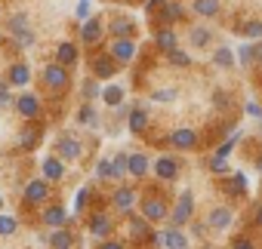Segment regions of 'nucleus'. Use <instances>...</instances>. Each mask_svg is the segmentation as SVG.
Wrapping results in <instances>:
<instances>
[{
  "instance_id": "obj_1",
  "label": "nucleus",
  "mask_w": 262,
  "mask_h": 249,
  "mask_svg": "<svg viewBox=\"0 0 262 249\" xmlns=\"http://www.w3.org/2000/svg\"><path fill=\"white\" fill-rule=\"evenodd\" d=\"M148 243L158 249H188V234L182 228H164V231H155Z\"/></svg>"
},
{
  "instance_id": "obj_2",
  "label": "nucleus",
  "mask_w": 262,
  "mask_h": 249,
  "mask_svg": "<svg viewBox=\"0 0 262 249\" xmlns=\"http://www.w3.org/2000/svg\"><path fill=\"white\" fill-rule=\"evenodd\" d=\"M56 157H59L62 163L80 160V157H83V142H80L74 133H62V136L56 139Z\"/></svg>"
},
{
  "instance_id": "obj_3",
  "label": "nucleus",
  "mask_w": 262,
  "mask_h": 249,
  "mask_svg": "<svg viewBox=\"0 0 262 249\" xmlns=\"http://www.w3.org/2000/svg\"><path fill=\"white\" fill-rule=\"evenodd\" d=\"M191 215H194V194H191V191H182V194L176 197V206L170 209V228L188 225Z\"/></svg>"
},
{
  "instance_id": "obj_4",
  "label": "nucleus",
  "mask_w": 262,
  "mask_h": 249,
  "mask_svg": "<svg viewBox=\"0 0 262 249\" xmlns=\"http://www.w3.org/2000/svg\"><path fill=\"white\" fill-rule=\"evenodd\" d=\"M53 197V188L47 179H31L25 188H22V200L28 206H47V200Z\"/></svg>"
},
{
  "instance_id": "obj_5",
  "label": "nucleus",
  "mask_w": 262,
  "mask_h": 249,
  "mask_svg": "<svg viewBox=\"0 0 262 249\" xmlns=\"http://www.w3.org/2000/svg\"><path fill=\"white\" fill-rule=\"evenodd\" d=\"M139 206H142V218H148L151 225H161L164 218H170V206L164 203V197L148 194V197L139 200Z\"/></svg>"
},
{
  "instance_id": "obj_6",
  "label": "nucleus",
  "mask_w": 262,
  "mask_h": 249,
  "mask_svg": "<svg viewBox=\"0 0 262 249\" xmlns=\"http://www.w3.org/2000/svg\"><path fill=\"white\" fill-rule=\"evenodd\" d=\"M117 65H129L136 56H139V49H136V40H114L111 37V43H108V49H105Z\"/></svg>"
},
{
  "instance_id": "obj_7",
  "label": "nucleus",
  "mask_w": 262,
  "mask_h": 249,
  "mask_svg": "<svg viewBox=\"0 0 262 249\" xmlns=\"http://www.w3.org/2000/svg\"><path fill=\"white\" fill-rule=\"evenodd\" d=\"M65 221H68V209L62 203H47L43 206V212H40V225L43 228L59 231V228H65Z\"/></svg>"
},
{
  "instance_id": "obj_8",
  "label": "nucleus",
  "mask_w": 262,
  "mask_h": 249,
  "mask_svg": "<svg viewBox=\"0 0 262 249\" xmlns=\"http://www.w3.org/2000/svg\"><path fill=\"white\" fill-rule=\"evenodd\" d=\"M136 200H139V194H136V188H129V185H120L111 194V206L117 212H123V215H129V209L136 206Z\"/></svg>"
},
{
  "instance_id": "obj_9",
  "label": "nucleus",
  "mask_w": 262,
  "mask_h": 249,
  "mask_svg": "<svg viewBox=\"0 0 262 249\" xmlns=\"http://www.w3.org/2000/svg\"><path fill=\"white\" fill-rule=\"evenodd\" d=\"M167 142H170L176 151H194V148H198V133H194L191 127H176V130L167 136Z\"/></svg>"
},
{
  "instance_id": "obj_10",
  "label": "nucleus",
  "mask_w": 262,
  "mask_h": 249,
  "mask_svg": "<svg viewBox=\"0 0 262 249\" xmlns=\"http://www.w3.org/2000/svg\"><path fill=\"white\" fill-rule=\"evenodd\" d=\"M108 31H111L114 40H133L136 37V22L129 19V16H111Z\"/></svg>"
},
{
  "instance_id": "obj_11",
  "label": "nucleus",
  "mask_w": 262,
  "mask_h": 249,
  "mask_svg": "<svg viewBox=\"0 0 262 249\" xmlns=\"http://www.w3.org/2000/svg\"><path fill=\"white\" fill-rule=\"evenodd\" d=\"M43 86H47V89H53V92L65 89V86H68V68H62V65L50 62V65L43 68Z\"/></svg>"
},
{
  "instance_id": "obj_12",
  "label": "nucleus",
  "mask_w": 262,
  "mask_h": 249,
  "mask_svg": "<svg viewBox=\"0 0 262 249\" xmlns=\"http://www.w3.org/2000/svg\"><path fill=\"white\" fill-rule=\"evenodd\" d=\"M86 225H90V234H93L96 240H111L114 221H111V215H108V212H93V215L86 218Z\"/></svg>"
},
{
  "instance_id": "obj_13",
  "label": "nucleus",
  "mask_w": 262,
  "mask_h": 249,
  "mask_svg": "<svg viewBox=\"0 0 262 249\" xmlns=\"http://www.w3.org/2000/svg\"><path fill=\"white\" fill-rule=\"evenodd\" d=\"M105 31H108V28H105V22H102V19H96V16L77 28V34H80V40H83L86 46H96V43L105 37Z\"/></svg>"
},
{
  "instance_id": "obj_14",
  "label": "nucleus",
  "mask_w": 262,
  "mask_h": 249,
  "mask_svg": "<svg viewBox=\"0 0 262 249\" xmlns=\"http://www.w3.org/2000/svg\"><path fill=\"white\" fill-rule=\"evenodd\" d=\"M231 221H234V212H231L228 206H213V209L207 212V218H204V225L213 228V231H228Z\"/></svg>"
},
{
  "instance_id": "obj_15",
  "label": "nucleus",
  "mask_w": 262,
  "mask_h": 249,
  "mask_svg": "<svg viewBox=\"0 0 262 249\" xmlns=\"http://www.w3.org/2000/svg\"><path fill=\"white\" fill-rule=\"evenodd\" d=\"M151 169H155V176H158L161 182H173V179L179 176V160L170 157V154H161V157L151 163Z\"/></svg>"
},
{
  "instance_id": "obj_16",
  "label": "nucleus",
  "mask_w": 262,
  "mask_h": 249,
  "mask_svg": "<svg viewBox=\"0 0 262 249\" xmlns=\"http://www.w3.org/2000/svg\"><path fill=\"white\" fill-rule=\"evenodd\" d=\"M114 74H117V62H114L108 53H102V56L93 59V77H96V80H111Z\"/></svg>"
},
{
  "instance_id": "obj_17",
  "label": "nucleus",
  "mask_w": 262,
  "mask_h": 249,
  "mask_svg": "<svg viewBox=\"0 0 262 249\" xmlns=\"http://www.w3.org/2000/svg\"><path fill=\"white\" fill-rule=\"evenodd\" d=\"M126 231H129V237H133L136 243H142V240H151V221L148 218H142V215H136V218H129L126 221Z\"/></svg>"
},
{
  "instance_id": "obj_18",
  "label": "nucleus",
  "mask_w": 262,
  "mask_h": 249,
  "mask_svg": "<svg viewBox=\"0 0 262 249\" xmlns=\"http://www.w3.org/2000/svg\"><path fill=\"white\" fill-rule=\"evenodd\" d=\"M40 108H43V105H40V98H37V95H31V92H25V95H19V98H16V111H19L25 120H34V117L40 114Z\"/></svg>"
},
{
  "instance_id": "obj_19",
  "label": "nucleus",
  "mask_w": 262,
  "mask_h": 249,
  "mask_svg": "<svg viewBox=\"0 0 262 249\" xmlns=\"http://www.w3.org/2000/svg\"><path fill=\"white\" fill-rule=\"evenodd\" d=\"M40 176L53 185V182H62L65 179V163L59 160V157H43V163H40Z\"/></svg>"
},
{
  "instance_id": "obj_20",
  "label": "nucleus",
  "mask_w": 262,
  "mask_h": 249,
  "mask_svg": "<svg viewBox=\"0 0 262 249\" xmlns=\"http://www.w3.org/2000/svg\"><path fill=\"white\" fill-rule=\"evenodd\" d=\"M126 127H129V133H136V136L148 133V114H145V108H142V105H136L133 111L126 114Z\"/></svg>"
},
{
  "instance_id": "obj_21",
  "label": "nucleus",
  "mask_w": 262,
  "mask_h": 249,
  "mask_svg": "<svg viewBox=\"0 0 262 249\" xmlns=\"http://www.w3.org/2000/svg\"><path fill=\"white\" fill-rule=\"evenodd\" d=\"M77 59H80V49H77V43H71V40L59 43V49H56V65H62V68H71V65H77Z\"/></svg>"
},
{
  "instance_id": "obj_22",
  "label": "nucleus",
  "mask_w": 262,
  "mask_h": 249,
  "mask_svg": "<svg viewBox=\"0 0 262 249\" xmlns=\"http://www.w3.org/2000/svg\"><path fill=\"white\" fill-rule=\"evenodd\" d=\"M148 169H151V160H148V154H145V151L129 154V176H133V179H145V176H148Z\"/></svg>"
},
{
  "instance_id": "obj_23",
  "label": "nucleus",
  "mask_w": 262,
  "mask_h": 249,
  "mask_svg": "<svg viewBox=\"0 0 262 249\" xmlns=\"http://www.w3.org/2000/svg\"><path fill=\"white\" fill-rule=\"evenodd\" d=\"M155 46L167 56V53H173V49H179V37H176V31L173 28H161L158 34H155Z\"/></svg>"
},
{
  "instance_id": "obj_24",
  "label": "nucleus",
  "mask_w": 262,
  "mask_h": 249,
  "mask_svg": "<svg viewBox=\"0 0 262 249\" xmlns=\"http://www.w3.org/2000/svg\"><path fill=\"white\" fill-rule=\"evenodd\" d=\"M210 40H213V28H207V25H191L188 28V43L191 46L204 49V46H210Z\"/></svg>"
},
{
  "instance_id": "obj_25",
  "label": "nucleus",
  "mask_w": 262,
  "mask_h": 249,
  "mask_svg": "<svg viewBox=\"0 0 262 249\" xmlns=\"http://www.w3.org/2000/svg\"><path fill=\"white\" fill-rule=\"evenodd\" d=\"M10 83H13V86H28V83H31V68H28L25 62L10 65Z\"/></svg>"
},
{
  "instance_id": "obj_26",
  "label": "nucleus",
  "mask_w": 262,
  "mask_h": 249,
  "mask_svg": "<svg viewBox=\"0 0 262 249\" xmlns=\"http://www.w3.org/2000/svg\"><path fill=\"white\" fill-rule=\"evenodd\" d=\"M102 102H105L108 108H120V105H126V102H123V86H117V83L102 86Z\"/></svg>"
},
{
  "instance_id": "obj_27",
  "label": "nucleus",
  "mask_w": 262,
  "mask_h": 249,
  "mask_svg": "<svg viewBox=\"0 0 262 249\" xmlns=\"http://www.w3.org/2000/svg\"><path fill=\"white\" fill-rule=\"evenodd\" d=\"M71 246H74V234L68 228L50 231V249H71Z\"/></svg>"
},
{
  "instance_id": "obj_28",
  "label": "nucleus",
  "mask_w": 262,
  "mask_h": 249,
  "mask_svg": "<svg viewBox=\"0 0 262 249\" xmlns=\"http://www.w3.org/2000/svg\"><path fill=\"white\" fill-rule=\"evenodd\" d=\"M77 123H80V127H86V130H96V127H99V114H96V108H93L90 102L80 105V111H77Z\"/></svg>"
},
{
  "instance_id": "obj_29",
  "label": "nucleus",
  "mask_w": 262,
  "mask_h": 249,
  "mask_svg": "<svg viewBox=\"0 0 262 249\" xmlns=\"http://www.w3.org/2000/svg\"><path fill=\"white\" fill-rule=\"evenodd\" d=\"M213 65H216V68H234V65H237V53L228 49V46H219V49L213 53Z\"/></svg>"
},
{
  "instance_id": "obj_30",
  "label": "nucleus",
  "mask_w": 262,
  "mask_h": 249,
  "mask_svg": "<svg viewBox=\"0 0 262 249\" xmlns=\"http://www.w3.org/2000/svg\"><path fill=\"white\" fill-rule=\"evenodd\" d=\"M191 10L204 19H213L219 16V0H191Z\"/></svg>"
},
{
  "instance_id": "obj_31",
  "label": "nucleus",
  "mask_w": 262,
  "mask_h": 249,
  "mask_svg": "<svg viewBox=\"0 0 262 249\" xmlns=\"http://www.w3.org/2000/svg\"><path fill=\"white\" fill-rule=\"evenodd\" d=\"M161 10H164V22H179L185 16V7L179 4V0H164Z\"/></svg>"
},
{
  "instance_id": "obj_32",
  "label": "nucleus",
  "mask_w": 262,
  "mask_h": 249,
  "mask_svg": "<svg viewBox=\"0 0 262 249\" xmlns=\"http://www.w3.org/2000/svg\"><path fill=\"white\" fill-rule=\"evenodd\" d=\"M40 139V127H22V136H19V148L22 151H31Z\"/></svg>"
},
{
  "instance_id": "obj_33",
  "label": "nucleus",
  "mask_w": 262,
  "mask_h": 249,
  "mask_svg": "<svg viewBox=\"0 0 262 249\" xmlns=\"http://www.w3.org/2000/svg\"><path fill=\"white\" fill-rule=\"evenodd\" d=\"M111 166H114V179H126L129 176V154H114L111 157Z\"/></svg>"
},
{
  "instance_id": "obj_34",
  "label": "nucleus",
  "mask_w": 262,
  "mask_h": 249,
  "mask_svg": "<svg viewBox=\"0 0 262 249\" xmlns=\"http://www.w3.org/2000/svg\"><path fill=\"white\" fill-rule=\"evenodd\" d=\"M13 37V43L19 46V49H28V46H34L37 43V34L31 31V28H25V31H16V34H10Z\"/></svg>"
},
{
  "instance_id": "obj_35",
  "label": "nucleus",
  "mask_w": 262,
  "mask_h": 249,
  "mask_svg": "<svg viewBox=\"0 0 262 249\" xmlns=\"http://www.w3.org/2000/svg\"><path fill=\"white\" fill-rule=\"evenodd\" d=\"M237 31H244V37H250V40H262V19H250V22H244Z\"/></svg>"
},
{
  "instance_id": "obj_36",
  "label": "nucleus",
  "mask_w": 262,
  "mask_h": 249,
  "mask_svg": "<svg viewBox=\"0 0 262 249\" xmlns=\"http://www.w3.org/2000/svg\"><path fill=\"white\" fill-rule=\"evenodd\" d=\"M234 53H237V65H244V68H250V65H256V49H253L250 43H244V46H237Z\"/></svg>"
},
{
  "instance_id": "obj_37",
  "label": "nucleus",
  "mask_w": 262,
  "mask_h": 249,
  "mask_svg": "<svg viewBox=\"0 0 262 249\" xmlns=\"http://www.w3.org/2000/svg\"><path fill=\"white\" fill-rule=\"evenodd\" d=\"M83 98L93 105L96 98H102V86H99V80L96 77H90V80H83Z\"/></svg>"
},
{
  "instance_id": "obj_38",
  "label": "nucleus",
  "mask_w": 262,
  "mask_h": 249,
  "mask_svg": "<svg viewBox=\"0 0 262 249\" xmlns=\"http://www.w3.org/2000/svg\"><path fill=\"white\" fill-rule=\"evenodd\" d=\"M225 191H228V194H247V176H244V172H234V176L228 179Z\"/></svg>"
},
{
  "instance_id": "obj_39",
  "label": "nucleus",
  "mask_w": 262,
  "mask_h": 249,
  "mask_svg": "<svg viewBox=\"0 0 262 249\" xmlns=\"http://www.w3.org/2000/svg\"><path fill=\"white\" fill-rule=\"evenodd\" d=\"M19 231V218L16 215H0V237H13Z\"/></svg>"
},
{
  "instance_id": "obj_40",
  "label": "nucleus",
  "mask_w": 262,
  "mask_h": 249,
  "mask_svg": "<svg viewBox=\"0 0 262 249\" xmlns=\"http://www.w3.org/2000/svg\"><path fill=\"white\" fill-rule=\"evenodd\" d=\"M96 179H102V182L114 179V166H111V157H102V160L96 163Z\"/></svg>"
},
{
  "instance_id": "obj_41",
  "label": "nucleus",
  "mask_w": 262,
  "mask_h": 249,
  "mask_svg": "<svg viewBox=\"0 0 262 249\" xmlns=\"http://www.w3.org/2000/svg\"><path fill=\"white\" fill-rule=\"evenodd\" d=\"M167 62L176 65V68H188V65H191V56L182 53V49H173V53H167Z\"/></svg>"
},
{
  "instance_id": "obj_42",
  "label": "nucleus",
  "mask_w": 262,
  "mask_h": 249,
  "mask_svg": "<svg viewBox=\"0 0 262 249\" xmlns=\"http://www.w3.org/2000/svg\"><path fill=\"white\" fill-rule=\"evenodd\" d=\"M74 16H77V22H80V25H83V22H90V19H93V0H80L77 10H74Z\"/></svg>"
},
{
  "instance_id": "obj_43",
  "label": "nucleus",
  "mask_w": 262,
  "mask_h": 249,
  "mask_svg": "<svg viewBox=\"0 0 262 249\" xmlns=\"http://www.w3.org/2000/svg\"><path fill=\"white\" fill-rule=\"evenodd\" d=\"M25 28H28V13H13L10 16V34L25 31Z\"/></svg>"
},
{
  "instance_id": "obj_44",
  "label": "nucleus",
  "mask_w": 262,
  "mask_h": 249,
  "mask_svg": "<svg viewBox=\"0 0 262 249\" xmlns=\"http://www.w3.org/2000/svg\"><path fill=\"white\" fill-rule=\"evenodd\" d=\"M173 98H179V89H158L155 95H151V102H173Z\"/></svg>"
},
{
  "instance_id": "obj_45",
  "label": "nucleus",
  "mask_w": 262,
  "mask_h": 249,
  "mask_svg": "<svg viewBox=\"0 0 262 249\" xmlns=\"http://www.w3.org/2000/svg\"><path fill=\"white\" fill-rule=\"evenodd\" d=\"M207 169H210V172H219V176H222V172H228V163H225L222 157H216V154H213V157L207 160Z\"/></svg>"
},
{
  "instance_id": "obj_46",
  "label": "nucleus",
  "mask_w": 262,
  "mask_h": 249,
  "mask_svg": "<svg viewBox=\"0 0 262 249\" xmlns=\"http://www.w3.org/2000/svg\"><path fill=\"white\" fill-rule=\"evenodd\" d=\"M90 197H93V188H90V185H83V188L77 191V200H74V209H83V206L90 203Z\"/></svg>"
},
{
  "instance_id": "obj_47",
  "label": "nucleus",
  "mask_w": 262,
  "mask_h": 249,
  "mask_svg": "<svg viewBox=\"0 0 262 249\" xmlns=\"http://www.w3.org/2000/svg\"><path fill=\"white\" fill-rule=\"evenodd\" d=\"M10 105H16V98H13L7 83H0V108H10Z\"/></svg>"
},
{
  "instance_id": "obj_48",
  "label": "nucleus",
  "mask_w": 262,
  "mask_h": 249,
  "mask_svg": "<svg viewBox=\"0 0 262 249\" xmlns=\"http://www.w3.org/2000/svg\"><path fill=\"white\" fill-rule=\"evenodd\" d=\"M231 249H259V246H256L250 237H234V240H231Z\"/></svg>"
},
{
  "instance_id": "obj_49",
  "label": "nucleus",
  "mask_w": 262,
  "mask_h": 249,
  "mask_svg": "<svg viewBox=\"0 0 262 249\" xmlns=\"http://www.w3.org/2000/svg\"><path fill=\"white\" fill-rule=\"evenodd\" d=\"M244 111H247L250 117H256V120L262 123V105H256V102H247V105H244Z\"/></svg>"
},
{
  "instance_id": "obj_50",
  "label": "nucleus",
  "mask_w": 262,
  "mask_h": 249,
  "mask_svg": "<svg viewBox=\"0 0 262 249\" xmlns=\"http://www.w3.org/2000/svg\"><path fill=\"white\" fill-rule=\"evenodd\" d=\"M213 102H216V108H228V95L219 89V92H213Z\"/></svg>"
},
{
  "instance_id": "obj_51",
  "label": "nucleus",
  "mask_w": 262,
  "mask_h": 249,
  "mask_svg": "<svg viewBox=\"0 0 262 249\" xmlns=\"http://www.w3.org/2000/svg\"><path fill=\"white\" fill-rule=\"evenodd\" d=\"M99 249H126V246H123L120 240H102V246H99Z\"/></svg>"
},
{
  "instance_id": "obj_52",
  "label": "nucleus",
  "mask_w": 262,
  "mask_h": 249,
  "mask_svg": "<svg viewBox=\"0 0 262 249\" xmlns=\"http://www.w3.org/2000/svg\"><path fill=\"white\" fill-rule=\"evenodd\" d=\"M253 221H256V228H262V203L256 206V212H253Z\"/></svg>"
},
{
  "instance_id": "obj_53",
  "label": "nucleus",
  "mask_w": 262,
  "mask_h": 249,
  "mask_svg": "<svg viewBox=\"0 0 262 249\" xmlns=\"http://www.w3.org/2000/svg\"><path fill=\"white\" fill-rule=\"evenodd\" d=\"M253 49H256V65H259V68H262V40H259V43H256V46H253Z\"/></svg>"
},
{
  "instance_id": "obj_54",
  "label": "nucleus",
  "mask_w": 262,
  "mask_h": 249,
  "mask_svg": "<svg viewBox=\"0 0 262 249\" xmlns=\"http://www.w3.org/2000/svg\"><path fill=\"white\" fill-rule=\"evenodd\" d=\"M256 169H259V176H262V154L256 157Z\"/></svg>"
},
{
  "instance_id": "obj_55",
  "label": "nucleus",
  "mask_w": 262,
  "mask_h": 249,
  "mask_svg": "<svg viewBox=\"0 0 262 249\" xmlns=\"http://www.w3.org/2000/svg\"><path fill=\"white\" fill-rule=\"evenodd\" d=\"M4 203H7V200H4V197H0V209H4Z\"/></svg>"
},
{
  "instance_id": "obj_56",
  "label": "nucleus",
  "mask_w": 262,
  "mask_h": 249,
  "mask_svg": "<svg viewBox=\"0 0 262 249\" xmlns=\"http://www.w3.org/2000/svg\"><path fill=\"white\" fill-rule=\"evenodd\" d=\"M201 249H213V246H201Z\"/></svg>"
}]
</instances>
